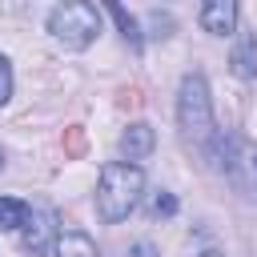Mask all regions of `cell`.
<instances>
[{
	"label": "cell",
	"mask_w": 257,
	"mask_h": 257,
	"mask_svg": "<svg viewBox=\"0 0 257 257\" xmlns=\"http://www.w3.org/2000/svg\"><path fill=\"white\" fill-rule=\"evenodd\" d=\"M141 193H145V173H141V165L108 161V165L100 169V185H96V213H100V221H108V225L124 221V217L137 209Z\"/></svg>",
	"instance_id": "cell-1"
},
{
	"label": "cell",
	"mask_w": 257,
	"mask_h": 257,
	"mask_svg": "<svg viewBox=\"0 0 257 257\" xmlns=\"http://www.w3.org/2000/svg\"><path fill=\"white\" fill-rule=\"evenodd\" d=\"M177 124L193 145H209L213 137V100H209V84L201 72H189L181 80L177 92Z\"/></svg>",
	"instance_id": "cell-2"
},
{
	"label": "cell",
	"mask_w": 257,
	"mask_h": 257,
	"mask_svg": "<svg viewBox=\"0 0 257 257\" xmlns=\"http://www.w3.org/2000/svg\"><path fill=\"white\" fill-rule=\"evenodd\" d=\"M48 32L64 44V48H88L100 32V12L84 0H68V4H56L48 12Z\"/></svg>",
	"instance_id": "cell-3"
},
{
	"label": "cell",
	"mask_w": 257,
	"mask_h": 257,
	"mask_svg": "<svg viewBox=\"0 0 257 257\" xmlns=\"http://www.w3.org/2000/svg\"><path fill=\"white\" fill-rule=\"evenodd\" d=\"M56 237H60V225H56V213L52 209H32L28 213V225L20 233V249L32 253V257H48L56 249Z\"/></svg>",
	"instance_id": "cell-4"
},
{
	"label": "cell",
	"mask_w": 257,
	"mask_h": 257,
	"mask_svg": "<svg viewBox=\"0 0 257 257\" xmlns=\"http://www.w3.org/2000/svg\"><path fill=\"white\" fill-rule=\"evenodd\" d=\"M153 145H157V133H153V124H145V120H133V124L120 133V157H124V165H133V161H145V157L153 153Z\"/></svg>",
	"instance_id": "cell-5"
},
{
	"label": "cell",
	"mask_w": 257,
	"mask_h": 257,
	"mask_svg": "<svg viewBox=\"0 0 257 257\" xmlns=\"http://www.w3.org/2000/svg\"><path fill=\"white\" fill-rule=\"evenodd\" d=\"M201 28L213 36H229L237 28V4L233 0H209L201 4Z\"/></svg>",
	"instance_id": "cell-6"
},
{
	"label": "cell",
	"mask_w": 257,
	"mask_h": 257,
	"mask_svg": "<svg viewBox=\"0 0 257 257\" xmlns=\"http://www.w3.org/2000/svg\"><path fill=\"white\" fill-rule=\"evenodd\" d=\"M229 64H233V72H237L241 80H257V32H249V28H245V32L237 36Z\"/></svg>",
	"instance_id": "cell-7"
},
{
	"label": "cell",
	"mask_w": 257,
	"mask_h": 257,
	"mask_svg": "<svg viewBox=\"0 0 257 257\" xmlns=\"http://www.w3.org/2000/svg\"><path fill=\"white\" fill-rule=\"evenodd\" d=\"M56 257H100L96 253V241L88 237V233H80V229H64L60 237H56V249H52Z\"/></svg>",
	"instance_id": "cell-8"
},
{
	"label": "cell",
	"mask_w": 257,
	"mask_h": 257,
	"mask_svg": "<svg viewBox=\"0 0 257 257\" xmlns=\"http://www.w3.org/2000/svg\"><path fill=\"white\" fill-rule=\"evenodd\" d=\"M108 16L116 20V28H120V36L128 40V48H137V52H141L145 36H141V24H137V16H133L124 4H108Z\"/></svg>",
	"instance_id": "cell-9"
},
{
	"label": "cell",
	"mask_w": 257,
	"mask_h": 257,
	"mask_svg": "<svg viewBox=\"0 0 257 257\" xmlns=\"http://www.w3.org/2000/svg\"><path fill=\"white\" fill-rule=\"evenodd\" d=\"M28 205L16 197H0V229H24L28 225Z\"/></svg>",
	"instance_id": "cell-10"
},
{
	"label": "cell",
	"mask_w": 257,
	"mask_h": 257,
	"mask_svg": "<svg viewBox=\"0 0 257 257\" xmlns=\"http://www.w3.org/2000/svg\"><path fill=\"white\" fill-rule=\"evenodd\" d=\"M60 149H64L68 161H80V157L88 153V133H84V124H68V128L60 133Z\"/></svg>",
	"instance_id": "cell-11"
},
{
	"label": "cell",
	"mask_w": 257,
	"mask_h": 257,
	"mask_svg": "<svg viewBox=\"0 0 257 257\" xmlns=\"http://www.w3.org/2000/svg\"><path fill=\"white\" fill-rule=\"evenodd\" d=\"M149 209H153V217H173V213H177V197L161 189V193L153 197V205H149Z\"/></svg>",
	"instance_id": "cell-12"
},
{
	"label": "cell",
	"mask_w": 257,
	"mask_h": 257,
	"mask_svg": "<svg viewBox=\"0 0 257 257\" xmlns=\"http://www.w3.org/2000/svg\"><path fill=\"white\" fill-rule=\"evenodd\" d=\"M8 96H12V64H8V56L0 52V108L8 104Z\"/></svg>",
	"instance_id": "cell-13"
},
{
	"label": "cell",
	"mask_w": 257,
	"mask_h": 257,
	"mask_svg": "<svg viewBox=\"0 0 257 257\" xmlns=\"http://www.w3.org/2000/svg\"><path fill=\"white\" fill-rule=\"evenodd\" d=\"M116 104H120V108H137V104H141V88H137V84H133V88H120V100H116Z\"/></svg>",
	"instance_id": "cell-14"
},
{
	"label": "cell",
	"mask_w": 257,
	"mask_h": 257,
	"mask_svg": "<svg viewBox=\"0 0 257 257\" xmlns=\"http://www.w3.org/2000/svg\"><path fill=\"white\" fill-rule=\"evenodd\" d=\"M128 257H161V249H157L153 241H137V245L128 249Z\"/></svg>",
	"instance_id": "cell-15"
},
{
	"label": "cell",
	"mask_w": 257,
	"mask_h": 257,
	"mask_svg": "<svg viewBox=\"0 0 257 257\" xmlns=\"http://www.w3.org/2000/svg\"><path fill=\"white\" fill-rule=\"evenodd\" d=\"M201 257H221V253H213V249H205V253H201Z\"/></svg>",
	"instance_id": "cell-16"
},
{
	"label": "cell",
	"mask_w": 257,
	"mask_h": 257,
	"mask_svg": "<svg viewBox=\"0 0 257 257\" xmlns=\"http://www.w3.org/2000/svg\"><path fill=\"white\" fill-rule=\"evenodd\" d=\"M0 169H4V153H0Z\"/></svg>",
	"instance_id": "cell-17"
}]
</instances>
